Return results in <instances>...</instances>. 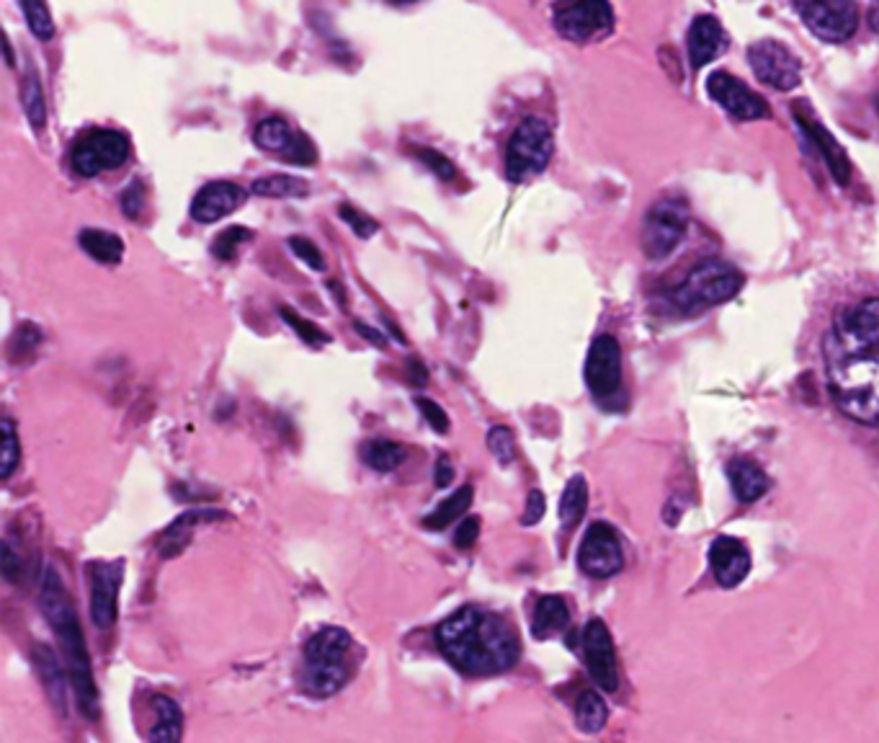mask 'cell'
<instances>
[{
    "instance_id": "1",
    "label": "cell",
    "mask_w": 879,
    "mask_h": 743,
    "mask_svg": "<svg viewBox=\"0 0 879 743\" xmlns=\"http://www.w3.org/2000/svg\"><path fill=\"white\" fill-rule=\"evenodd\" d=\"M825 372L836 406L879 426V300L843 308L823 338Z\"/></svg>"
},
{
    "instance_id": "2",
    "label": "cell",
    "mask_w": 879,
    "mask_h": 743,
    "mask_svg": "<svg viewBox=\"0 0 879 743\" xmlns=\"http://www.w3.org/2000/svg\"><path fill=\"white\" fill-rule=\"evenodd\" d=\"M436 645L467 676L506 674L521 658L519 633L503 617L470 604L439 622Z\"/></svg>"
},
{
    "instance_id": "3",
    "label": "cell",
    "mask_w": 879,
    "mask_h": 743,
    "mask_svg": "<svg viewBox=\"0 0 879 743\" xmlns=\"http://www.w3.org/2000/svg\"><path fill=\"white\" fill-rule=\"evenodd\" d=\"M39 609L47 617L55 638L60 640L62 658H65V666H68L70 684H73L80 713L88 715V718H98V687L96 679H93L91 656H88V645L78 620V609L70 599L68 586H65L62 576L52 565H47L42 573Z\"/></svg>"
},
{
    "instance_id": "4",
    "label": "cell",
    "mask_w": 879,
    "mask_h": 743,
    "mask_svg": "<svg viewBox=\"0 0 879 743\" xmlns=\"http://www.w3.org/2000/svg\"><path fill=\"white\" fill-rule=\"evenodd\" d=\"M356 643L343 627H323L305 643V664L300 682L310 697H333L341 692L356 671Z\"/></svg>"
},
{
    "instance_id": "5",
    "label": "cell",
    "mask_w": 879,
    "mask_h": 743,
    "mask_svg": "<svg viewBox=\"0 0 879 743\" xmlns=\"http://www.w3.org/2000/svg\"><path fill=\"white\" fill-rule=\"evenodd\" d=\"M743 282V274L733 264L709 258V261L696 264L689 271V277L673 289L671 302L686 315L699 313V310L715 308V305L733 300L743 289Z\"/></svg>"
},
{
    "instance_id": "6",
    "label": "cell",
    "mask_w": 879,
    "mask_h": 743,
    "mask_svg": "<svg viewBox=\"0 0 879 743\" xmlns=\"http://www.w3.org/2000/svg\"><path fill=\"white\" fill-rule=\"evenodd\" d=\"M555 153L552 127L539 117H526L516 124L506 148V176L511 184H524L550 166Z\"/></svg>"
},
{
    "instance_id": "7",
    "label": "cell",
    "mask_w": 879,
    "mask_h": 743,
    "mask_svg": "<svg viewBox=\"0 0 879 743\" xmlns=\"http://www.w3.org/2000/svg\"><path fill=\"white\" fill-rule=\"evenodd\" d=\"M689 230V207L681 199H660L642 222V253L650 261H663L678 248Z\"/></svg>"
},
{
    "instance_id": "8",
    "label": "cell",
    "mask_w": 879,
    "mask_h": 743,
    "mask_svg": "<svg viewBox=\"0 0 879 743\" xmlns=\"http://www.w3.org/2000/svg\"><path fill=\"white\" fill-rule=\"evenodd\" d=\"M129 150V137L119 129H91L73 145L70 166L83 179H96L98 173L124 166Z\"/></svg>"
},
{
    "instance_id": "9",
    "label": "cell",
    "mask_w": 879,
    "mask_h": 743,
    "mask_svg": "<svg viewBox=\"0 0 879 743\" xmlns=\"http://www.w3.org/2000/svg\"><path fill=\"white\" fill-rule=\"evenodd\" d=\"M555 29L562 39L573 44H588L604 39L614 29V8L604 0H583L555 8Z\"/></svg>"
},
{
    "instance_id": "10",
    "label": "cell",
    "mask_w": 879,
    "mask_h": 743,
    "mask_svg": "<svg viewBox=\"0 0 879 743\" xmlns=\"http://www.w3.org/2000/svg\"><path fill=\"white\" fill-rule=\"evenodd\" d=\"M586 385L599 403L609 406L622 393V346L614 336L593 338L586 357Z\"/></svg>"
},
{
    "instance_id": "11",
    "label": "cell",
    "mask_w": 879,
    "mask_h": 743,
    "mask_svg": "<svg viewBox=\"0 0 879 743\" xmlns=\"http://www.w3.org/2000/svg\"><path fill=\"white\" fill-rule=\"evenodd\" d=\"M748 60L756 78L776 91H792L800 86L802 65L787 44L776 39H761L748 47Z\"/></svg>"
},
{
    "instance_id": "12",
    "label": "cell",
    "mask_w": 879,
    "mask_h": 743,
    "mask_svg": "<svg viewBox=\"0 0 879 743\" xmlns=\"http://www.w3.org/2000/svg\"><path fill=\"white\" fill-rule=\"evenodd\" d=\"M580 571L591 578H611L624 568L619 532L606 522H593L578 547Z\"/></svg>"
},
{
    "instance_id": "13",
    "label": "cell",
    "mask_w": 879,
    "mask_h": 743,
    "mask_svg": "<svg viewBox=\"0 0 879 743\" xmlns=\"http://www.w3.org/2000/svg\"><path fill=\"white\" fill-rule=\"evenodd\" d=\"M124 560H93L88 563L91 578V620L98 630H109L119 617V589H122Z\"/></svg>"
},
{
    "instance_id": "14",
    "label": "cell",
    "mask_w": 879,
    "mask_h": 743,
    "mask_svg": "<svg viewBox=\"0 0 879 743\" xmlns=\"http://www.w3.org/2000/svg\"><path fill=\"white\" fill-rule=\"evenodd\" d=\"M794 11L800 13L807 29L820 37L823 42H846L854 37L856 24H859V8L851 0H836V3H794Z\"/></svg>"
},
{
    "instance_id": "15",
    "label": "cell",
    "mask_w": 879,
    "mask_h": 743,
    "mask_svg": "<svg viewBox=\"0 0 879 743\" xmlns=\"http://www.w3.org/2000/svg\"><path fill=\"white\" fill-rule=\"evenodd\" d=\"M707 93L730 117L740 119V122H756V119H766L771 114L764 96H758L756 91L745 86L743 80L733 78L725 70H717V73L709 75Z\"/></svg>"
},
{
    "instance_id": "16",
    "label": "cell",
    "mask_w": 879,
    "mask_h": 743,
    "mask_svg": "<svg viewBox=\"0 0 879 743\" xmlns=\"http://www.w3.org/2000/svg\"><path fill=\"white\" fill-rule=\"evenodd\" d=\"M583 656H586L588 674L604 692H617L619 689V666L614 640H611L609 627L604 620L593 617L583 630Z\"/></svg>"
},
{
    "instance_id": "17",
    "label": "cell",
    "mask_w": 879,
    "mask_h": 743,
    "mask_svg": "<svg viewBox=\"0 0 879 743\" xmlns=\"http://www.w3.org/2000/svg\"><path fill=\"white\" fill-rule=\"evenodd\" d=\"M245 199H248V191L240 184H232V181H209L191 199V220H196L199 225L220 222L227 215H232V212H238Z\"/></svg>"
},
{
    "instance_id": "18",
    "label": "cell",
    "mask_w": 879,
    "mask_h": 743,
    "mask_svg": "<svg viewBox=\"0 0 879 743\" xmlns=\"http://www.w3.org/2000/svg\"><path fill=\"white\" fill-rule=\"evenodd\" d=\"M792 114H794V119H797V124L802 127V132L810 137L812 145H815V148H818V153L823 155V160L828 163V168H831L833 179H836L841 186H849L851 160H849V155L843 153L841 142H838L836 137H833L831 132H828V129H825L823 124L818 122V119L812 117L805 106H797V109H792Z\"/></svg>"
},
{
    "instance_id": "19",
    "label": "cell",
    "mask_w": 879,
    "mask_h": 743,
    "mask_svg": "<svg viewBox=\"0 0 879 743\" xmlns=\"http://www.w3.org/2000/svg\"><path fill=\"white\" fill-rule=\"evenodd\" d=\"M709 565H712L717 584L722 589H733L751 571V553L740 540L722 535L709 547Z\"/></svg>"
},
{
    "instance_id": "20",
    "label": "cell",
    "mask_w": 879,
    "mask_h": 743,
    "mask_svg": "<svg viewBox=\"0 0 879 743\" xmlns=\"http://www.w3.org/2000/svg\"><path fill=\"white\" fill-rule=\"evenodd\" d=\"M31 661H34L39 682H42L52 707H55L62 718H68V687H73V684H70V674L65 671L68 666L62 669L60 656L44 643H37L31 648Z\"/></svg>"
},
{
    "instance_id": "21",
    "label": "cell",
    "mask_w": 879,
    "mask_h": 743,
    "mask_svg": "<svg viewBox=\"0 0 879 743\" xmlns=\"http://www.w3.org/2000/svg\"><path fill=\"white\" fill-rule=\"evenodd\" d=\"M686 50H689V62L694 70H702L712 60L727 50V37L720 21L715 16H699L691 24L686 34Z\"/></svg>"
},
{
    "instance_id": "22",
    "label": "cell",
    "mask_w": 879,
    "mask_h": 743,
    "mask_svg": "<svg viewBox=\"0 0 879 743\" xmlns=\"http://www.w3.org/2000/svg\"><path fill=\"white\" fill-rule=\"evenodd\" d=\"M230 514L225 511H209V509H194V511H186L171 522V527L165 529L163 537L158 540V553L160 558H176V555L184 553V547L189 545L191 540V532L194 527L204 522H220V519H227Z\"/></svg>"
},
{
    "instance_id": "23",
    "label": "cell",
    "mask_w": 879,
    "mask_h": 743,
    "mask_svg": "<svg viewBox=\"0 0 879 743\" xmlns=\"http://www.w3.org/2000/svg\"><path fill=\"white\" fill-rule=\"evenodd\" d=\"M727 478H730V486H733L738 501H743V504H753L771 488V480L764 473V467L753 460H745V457H738V460L727 465Z\"/></svg>"
},
{
    "instance_id": "24",
    "label": "cell",
    "mask_w": 879,
    "mask_h": 743,
    "mask_svg": "<svg viewBox=\"0 0 879 743\" xmlns=\"http://www.w3.org/2000/svg\"><path fill=\"white\" fill-rule=\"evenodd\" d=\"M150 707H153L155 723L153 728H150V733H147V741L153 743L181 741V736H184V713H181V707L176 705V700L165 697V694H155Z\"/></svg>"
},
{
    "instance_id": "25",
    "label": "cell",
    "mask_w": 879,
    "mask_h": 743,
    "mask_svg": "<svg viewBox=\"0 0 879 743\" xmlns=\"http://www.w3.org/2000/svg\"><path fill=\"white\" fill-rule=\"evenodd\" d=\"M570 625V609L562 596H542L534 609L532 635L537 640H547L555 633H562Z\"/></svg>"
},
{
    "instance_id": "26",
    "label": "cell",
    "mask_w": 879,
    "mask_h": 743,
    "mask_svg": "<svg viewBox=\"0 0 879 743\" xmlns=\"http://www.w3.org/2000/svg\"><path fill=\"white\" fill-rule=\"evenodd\" d=\"M300 135L302 132L292 129V124L287 119L269 117L256 127L253 142L261 150H266V153H279L281 158H287V153L294 148V142L300 140Z\"/></svg>"
},
{
    "instance_id": "27",
    "label": "cell",
    "mask_w": 879,
    "mask_h": 743,
    "mask_svg": "<svg viewBox=\"0 0 879 743\" xmlns=\"http://www.w3.org/2000/svg\"><path fill=\"white\" fill-rule=\"evenodd\" d=\"M78 243L93 261H98V264L116 266L124 256V240L114 233H106V230H96V228L80 230Z\"/></svg>"
},
{
    "instance_id": "28",
    "label": "cell",
    "mask_w": 879,
    "mask_h": 743,
    "mask_svg": "<svg viewBox=\"0 0 879 743\" xmlns=\"http://www.w3.org/2000/svg\"><path fill=\"white\" fill-rule=\"evenodd\" d=\"M251 191L263 199H302L310 194V184L292 173H271L253 181Z\"/></svg>"
},
{
    "instance_id": "29",
    "label": "cell",
    "mask_w": 879,
    "mask_h": 743,
    "mask_svg": "<svg viewBox=\"0 0 879 743\" xmlns=\"http://www.w3.org/2000/svg\"><path fill=\"white\" fill-rule=\"evenodd\" d=\"M359 457L361 462L377 473H392L397 467L405 462V447L397 442H390V439H369V442L361 444L359 449Z\"/></svg>"
},
{
    "instance_id": "30",
    "label": "cell",
    "mask_w": 879,
    "mask_h": 743,
    "mask_svg": "<svg viewBox=\"0 0 879 743\" xmlns=\"http://www.w3.org/2000/svg\"><path fill=\"white\" fill-rule=\"evenodd\" d=\"M588 509V483L583 475H573L568 480V486L562 491L560 498V524L562 529L578 527V522L583 519Z\"/></svg>"
},
{
    "instance_id": "31",
    "label": "cell",
    "mask_w": 879,
    "mask_h": 743,
    "mask_svg": "<svg viewBox=\"0 0 879 743\" xmlns=\"http://www.w3.org/2000/svg\"><path fill=\"white\" fill-rule=\"evenodd\" d=\"M472 496H475V493H472V486H462L459 491H454L439 509H434L426 519H423V527L439 532V529H446L449 524H454L459 516H464L470 511Z\"/></svg>"
},
{
    "instance_id": "32",
    "label": "cell",
    "mask_w": 879,
    "mask_h": 743,
    "mask_svg": "<svg viewBox=\"0 0 879 743\" xmlns=\"http://www.w3.org/2000/svg\"><path fill=\"white\" fill-rule=\"evenodd\" d=\"M21 106H24V114L34 132H42L44 122H47V99H44L42 80L34 70H29L21 80Z\"/></svg>"
},
{
    "instance_id": "33",
    "label": "cell",
    "mask_w": 879,
    "mask_h": 743,
    "mask_svg": "<svg viewBox=\"0 0 879 743\" xmlns=\"http://www.w3.org/2000/svg\"><path fill=\"white\" fill-rule=\"evenodd\" d=\"M609 718V710H606V702L599 692H583L578 697V705H575V720H578V728L583 733H599L606 725Z\"/></svg>"
},
{
    "instance_id": "34",
    "label": "cell",
    "mask_w": 879,
    "mask_h": 743,
    "mask_svg": "<svg viewBox=\"0 0 879 743\" xmlns=\"http://www.w3.org/2000/svg\"><path fill=\"white\" fill-rule=\"evenodd\" d=\"M0 478L8 480L16 470L21 460V444H19V431H16V421L11 416H3L0 421Z\"/></svg>"
},
{
    "instance_id": "35",
    "label": "cell",
    "mask_w": 879,
    "mask_h": 743,
    "mask_svg": "<svg viewBox=\"0 0 879 743\" xmlns=\"http://www.w3.org/2000/svg\"><path fill=\"white\" fill-rule=\"evenodd\" d=\"M42 328L34 326V323H21L16 328V333L11 336V344H8V357H11L13 364H24L29 362L34 354H37L39 344H42Z\"/></svg>"
},
{
    "instance_id": "36",
    "label": "cell",
    "mask_w": 879,
    "mask_h": 743,
    "mask_svg": "<svg viewBox=\"0 0 879 743\" xmlns=\"http://www.w3.org/2000/svg\"><path fill=\"white\" fill-rule=\"evenodd\" d=\"M21 11L26 16V24H29L31 34L39 39V42H49L55 37V21L49 16V8L37 0H24L21 3Z\"/></svg>"
},
{
    "instance_id": "37",
    "label": "cell",
    "mask_w": 879,
    "mask_h": 743,
    "mask_svg": "<svg viewBox=\"0 0 879 743\" xmlns=\"http://www.w3.org/2000/svg\"><path fill=\"white\" fill-rule=\"evenodd\" d=\"M251 238L253 233L248 228H243V225H232V228L222 230V233L212 240L214 258H220V261H232L235 253H238V248L243 246V243H248Z\"/></svg>"
},
{
    "instance_id": "38",
    "label": "cell",
    "mask_w": 879,
    "mask_h": 743,
    "mask_svg": "<svg viewBox=\"0 0 879 743\" xmlns=\"http://www.w3.org/2000/svg\"><path fill=\"white\" fill-rule=\"evenodd\" d=\"M488 449L490 455L498 460V465L508 467L516 462V439H513V431L508 426H493L488 431Z\"/></svg>"
},
{
    "instance_id": "39",
    "label": "cell",
    "mask_w": 879,
    "mask_h": 743,
    "mask_svg": "<svg viewBox=\"0 0 879 743\" xmlns=\"http://www.w3.org/2000/svg\"><path fill=\"white\" fill-rule=\"evenodd\" d=\"M279 313H281V318H284V323H289V326L297 331V336H300L305 344H310L318 349V346L328 344L330 341V336L323 331V328L315 326V323H310V320H305L302 315H297L292 308H281Z\"/></svg>"
},
{
    "instance_id": "40",
    "label": "cell",
    "mask_w": 879,
    "mask_h": 743,
    "mask_svg": "<svg viewBox=\"0 0 879 743\" xmlns=\"http://www.w3.org/2000/svg\"><path fill=\"white\" fill-rule=\"evenodd\" d=\"M338 217H341L346 225H351V230H354L361 240H369L372 235H377L379 230L377 220H372V217L364 215L361 209L351 207V204H341V207H338Z\"/></svg>"
},
{
    "instance_id": "41",
    "label": "cell",
    "mask_w": 879,
    "mask_h": 743,
    "mask_svg": "<svg viewBox=\"0 0 879 743\" xmlns=\"http://www.w3.org/2000/svg\"><path fill=\"white\" fill-rule=\"evenodd\" d=\"M416 155L423 160V166L428 168L431 173H436L441 181H452L457 176V168L454 163L446 155H441L439 150L434 148H416Z\"/></svg>"
},
{
    "instance_id": "42",
    "label": "cell",
    "mask_w": 879,
    "mask_h": 743,
    "mask_svg": "<svg viewBox=\"0 0 879 743\" xmlns=\"http://www.w3.org/2000/svg\"><path fill=\"white\" fill-rule=\"evenodd\" d=\"M287 243H289V248H292L294 256L302 258V261H305V264L310 266V269H315V271H323L325 269L323 253H320V248L315 246L312 240L302 238V235H292V238H289Z\"/></svg>"
},
{
    "instance_id": "43",
    "label": "cell",
    "mask_w": 879,
    "mask_h": 743,
    "mask_svg": "<svg viewBox=\"0 0 879 743\" xmlns=\"http://www.w3.org/2000/svg\"><path fill=\"white\" fill-rule=\"evenodd\" d=\"M119 204H122L124 217H129V220H137V217H140L142 207H145V189H142L140 179H132L129 181V186H124Z\"/></svg>"
},
{
    "instance_id": "44",
    "label": "cell",
    "mask_w": 879,
    "mask_h": 743,
    "mask_svg": "<svg viewBox=\"0 0 879 743\" xmlns=\"http://www.w3.org/2000/svg\"><path fill=\"white\" fill-rule=\"evenodd\" d=\"M416 406L421 408L423 418H426L428 426H431L436 434H446V431H449L452 421H449V416H446V411L439 406V403H434V400L428 398H416Z\"/></svg>"
},
{
    "instance_id": "45",
    "label": "cell",
    "mask_w": 879,
    "mask_h": 743,
    "mask_svg": "<svg viewBox=\"0 0 879 743\" xmlns=\"http://www.w3.org/2000/svg\"><path fill=\"white\" fill-rule=\"evenodd\" d=\"M477 537H480V519H477V516H467V519H462L459 527L454 529L452 542L457 550H470V547L477 542Z\"/></svg>"
},
{
    "instance_id": "46",
    "label": "cell",
    "mask_w": 879,
    "mask_h": 743,
    "mask_svg": "<svg viewBox=\"0 0 879 743\" xmlns=\"http://www.w3.org/2000/svg\"><path fill=\"white\" fill-rule=\"evenodd\" d=\"M0 571H3V576H6L8 584H16L21 576V555L16 553V547H13V542L8 540V537L3 540V553H0Z\"/></svg>"
},
{
    "instance_id": "47",
    "label": "cell",
    "mask_w": 879,
    "mask_h": 743,
    "mask_svg": "<svg viewBox=\"0 0 879 743\" xmlns=\"http://www.w3.org/2000/svg\"><path fill=\"white\" fill-rule=\"evenodd\" d=\"M544 511H547L544 493L534 488V491L526 496V509H524V516H521V524H524V527H534V524L542 522Z\"/></svg>"
},
{
    "instance_id": "48",
    "label": "cell",
    "mask_w": 879,
    "mask_h": 743,
    "mask_svg": "<svg viewBox=\"0 0 879 743\" xmlns=\"http://www.w3.org/2000/svg\"><path fill=\"white\" fill-rule=\"evenodd\" d=\"M452 480H454L452 460H449V455H439V460H436V465H434V483H436V488L452 486Z\"/></svg>"
},
{
    "instance_id": "49",
    "label": "cell",
    "mask_w": 879,
    "mask_h": 743,
    "mask_svg": "<svg viewBox=\"0 0 879 743\" xmlns=\"http://www.w3.org/2000/svg\"><path fill=\"white\" fill-rule=\"evenodd\" d=\"M356 331H359L361 336L367 338V341H372L374 346H385V336H382V333H379L377 328H372V326H367V323H361V320H356Z\"/></svg>"
},
{
    "instance_id": "50",
    "label": "cell",
    "mask_w": 879,
    "mask_h": 743,
    "mask_svg": "<svg viewBox=\"0 0 879 743\" xmlns=\"http://www.w3.org/2000/svg\"><path fill=\"white\" fill-rule=\"evenodd\" d=\"M408 372H410V382H413V385H426L428 382V375H426V367H423L421 362H416V359H413V362H408Z\"/></svg>"
},
{
    "instance_id": "51",
    "label": "cell",
    "mask_w": 879,
    "mask_h": 743,
    "mask_svg": "<svg viewBox=\"0 0 879 743\" xmlns=\"http://www.w3.org/2000/svg\"><path fill=\"white\" fill-rule=\"evenodd\" d=\"M869 19H872V29L879 31V6L872 8V16H869Z\"/></svg>"
}]
</instances>
